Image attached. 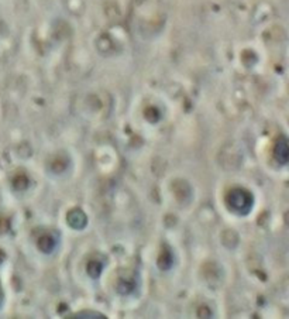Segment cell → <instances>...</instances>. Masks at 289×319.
Masks as SVG:
<instances>
[{"mask_svg": "<svg viewBox=\"0 0 289 319\" xmlns=\"http://www.w3.org/2000/svg\"><path fill=\"white\" fill-rule=\"evenodd\" d=\"M226 202L229 209L239 215H247L254 206V196L244 188H234L227 193Z\"/></svg>", "mask_w": 289, "mask_h": 319, "instance_id": "cell-1", "label": "cell"}, {"mask_svg": "<svg viewBox=\"0 0 289 319\" xmlns=\"http://www.w3.org/2000/svg\"><path fill=\"white\" fill-rule=\"evenodd\" d=\"M275 158L280 164H287L289 158V148H288V141L285 137H281L280 140L277 141V146H275Z\"/></svg>", "mask_w": 289, "mask_h": 319, "instance_id": "cell-2", "label": "cell"}, {"mask_svg": "<svg viewBox=\"0 0 289 319\" xmlns=\"http://www.w3.org/2000/svg\"><path fill=\"white\" fill-rule=\"evenodd\" d=\"M68 222H69V225H71L72 228L84 229L85 226H86L88 219H86V216H85V213L82 210L75 209L68 215Z\"/></svg>", "mask_w": 289, "mask_h": 319, "instance_id": "cell-3", "label": "cell"}, {"mask_svg": "<svg viewBox=\"0 0 289 319\" xmlns=\"http://www.w3.org/2000/svg\"><path fill=\"white\" fill-rule=\"evenodd\" d=\"M38 245L44 253H51L56 246V239L52 235H46L38 240Z\"/></svg>", "mask_w": 289, "mask_h": 319, "instance_id": "cell-4", "label": "cell"}]
</instances>
